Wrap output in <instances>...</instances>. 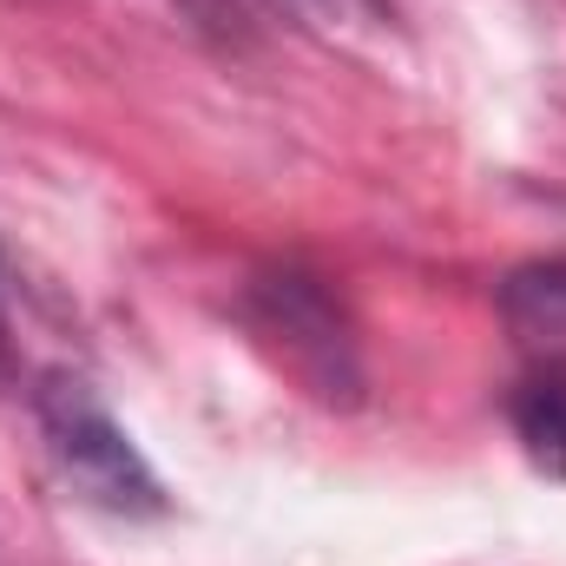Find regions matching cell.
Returning a JSON list of instances; mask_svg holds the SVG:
<instances>
[{
    "label": "cell",
    "mask_w": 566,
    "mask_h": 566,
    "mask_svg": "<svg viewBox=\"0 0 566 566\" xmlns=\"http://www.w3.org/2000/svg\"><path fill=\"white\" fill-rule=\"evenodd\" d=\"M33 416H40L60 481L86 507L119 514V521H158L165 514V488H158L151 461L133 448V434L113 422V409L80 376H46L33 389Z\"/></svg>",
    "instance_id": "1"
},
{
    "label": "cell",
    "mask_w": 566,
    "mask_h": 566,
    "mask_svg": "<svg viewBox=\"0 0 566 566\" xmlns=\"http://www.w3.org/2000/svg\"><path fill=\"white\" fill-rule=\"evenodd\" d=\"M507 422H514V434H521L527 461L547 468L554 481H566V389L560 382H547V376L521 382L514 402H507Z\"/></svg>",
    "instance_id": "2"
},
{
    "label": "cell",
    "mask_w": 566,
    "mask_h": 566,
    "mask_svg": "<svg viewBox=\"0 0 566 566\" xmlns=\"http://www.w3.org/2000/svg\"><path fill=\"white\" fill-rule=\"evenodd\" d=\"M178 7H185V13H198V20H205V27H224V20H231V13H238V7H231V0H178Z\"/></svg>",
    "instance_id": "3"
}]
</instances>
